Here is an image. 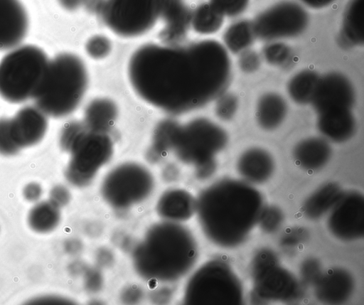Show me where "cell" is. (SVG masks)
<instances>
[{"label": "cell", "instance_id": "obj_1", "mask_svg": "<svg viewBox=\"0 0 364 305\" xmlns=\"http://www.w3.org/2000/svg\"><path fill=\"white\" fill-rule=\"evenodd\" d=\"M127 75L145 102L181 114L203 107L226 91L232 62L224 45L214 39L187 45L149 43L131 55Z\"/></svg>", "mask_w": 364, "mask_h": 305}, {"label": "cell", "instance_id": "obj_2", "mask_svg": "<svg viewBox=\"0 0 364 305\" xmlns=\"http://www.w3.org/2000/svg\"><path fill=\"white\" fill-rule=\"evenodd\" d=\"M264 205L262 195L253 185L225 178L200 193L196 213L210 241L221 247L234 248L247 239Z\"/></svg>", "mask_w": 364, "mask_h": 305}, {"label": "cell", "instance_id": "obj_3", "mask_svg": "<svg viewBox=\"0 0 364 305\" xmlns=\"http://www.w3.org/2000/svg\"><path fill=\"white\" fill-rule=\"evenodd\" d=\"M197 252L188 230L178 223L163 222L152 226L135 250L134 266L147 279L173 281L191 269Z\"/></svg>", "mask_w": 364, "mask_h": 305}, {"label": "cell", "instance_id": "obj_4", "mask_svg": "<svg viewBox=\"0 0 364 305\" xmlns=\"http://www.w3.org/2000/svg\"><path fill=\"white\" fill-rule=\"evenodd\" d=\"M88 72L83 60L71 53L49 60L42 82L33 100L48 117L60 118L80 105L88 87Z\"/></svg>", "mask_w": 364, "mask_h": 305}, {"label": "cell", "instance_id": "obj_5", "mask_svg": "<svg viewBox=\"0 0 364 305\" xmlns=\"http://www.w3.org/2000/svg\"><path fill=\"white\" fill-rule=\"evenodd\" d=\"M49 58L41 48L19 45L0 61V96L11 103L33 99L45 75Z\"/></svg>", "mask_w": 364, "mask_h": 305}, {"label": "cell", "instance_id": "obj_6", "mask_svg": "<svg viewBox=\"0 0 364 305\" xmlns=\"http://www.w3.org/2000/svg\"><path fill=\"white\" fill-rule=\"evenodd\" d=\"M228 142L223 127L208 118L197 117L181 126L173 151L180 161L195 166L198 178L205 179L215 173V156Z\"/></svg>", "mask_w": 364, "mask_h": 305}, {"label": "cell", "instance_id": "obj_7", "mask_svg": "<svg viewBox=\"0 0 364 305\" xmlns=\"http://www.w3.org/2000/svg\"><path fill=\"white\" fill-rule=\"evenodd\" d=\"M184 299L189 304L238 305L244 302V291L230 264L223 259H213L189 279Z\"/></svg>", "mask_w": 364, "mask_h": 305}, {"label": "cell", "instance_id": "obj_8", "mask_svg": "<svg viewBox=\"0 0 364 305\" xmlns=\"http://www.w3.org/2000/svg\"><path fill=\"white\" fill-rule=\"evenodd\" d=\"M253 297L259 302L291 303L303 296L302 283L280 264L276 252L257 250L250 263Z\"/></svg>", "mask_w": 364, "mask_h": 305}, {"label": "cell", "instance_id": "obj_9", "mask_svg": "<svg viewBox=\"0 0 364 305\" xmlns=\"http://www.w3.org/2000/svg\"><path fill=\"white\" fill-rule=\"evenodd\" d=\"M163 0H104L100 11L105 26L115 35L136 38L150 31L160 18Z\"/></svg>", "mask_w": 364, "mask_h": 305}, {"label": "cell", "instance_id": "obj_10", "mask_svg": "<svg viewBox=\"0 0 364 305\" xmlns=\"http://www.w3.org/2000/svg\"><path fill=\"white\" fill-rule=\"evenodd\" d=\"M154 187L153 176L145 166L127 162L117 166L106 175L101 193L111 206L123 209L144 200Z\"/></svg>", "mask_w": 364, "mask_h": 305}, {"label": "cell", "instance_id": "obj_11", "mask_svg": "<svg viewBox=\"0 0 364 305\" xmlns=\"http://www.w3.org/2000/svg\"><path fill=\"white\" fill-rule=\"evenodd\" d=\"M65 177L74 186L88 185L98 171L112 158L113 142L107 133L87 128L72 145Z\"/></svg>", "mask_w": 364, "mask_h": 305}, {"label": "cell", "instance_id": "obj_12", "mask_svg": "<svg viewBox=\"0 0 364 305\" xmlns=\"http://www.w3.org/2000/svg\"><path fill=\"white\" fill-rule=\"evenodd\" d=\"M252 21L256 38L269 42L299 36L306 29L309 16L298 2L283 0L260 12Z\"/></svg>", "mask_w": 364, "mask_h": 305}, {"label": "cell", "instance_id": "obj_13", "mask_svg": "<svg viewBox=\"0 0 364 305\" xmlns=\"http://www.w3.org/2000/svg\"><path fill=\"white\" fill-rule=\"evenodd\" d=\"M329 232L337 239L352 242L364 235V196L356 190L343 191L327 214Z\"/></svg>", "mask_w": 364, "mask_h": 305}, {"label": "cell", "instance_id": "obj_14", "mask_svg": "<svg viewBox=\"0 0 364 305\" xmlns=\"http://www.w3.org/2000/svg\"><path fill=\"white\" fill-rule=\"evenodd\" d=\"M356 96L351 81L336 71L320 75L311 105L316 114L333 109H352Z\"/></svg>", "mask_w": 364, "mask_h": 305}, {"label": "cell", "instance_id": "obj_15", "mask_svg": "<svg viewBox=\"0 0 364 305\" xmlns=\"http://www.w3.org/2000/svg\"><path fill=\"white\" fill-rule=\"evenodd\" d=\"M48 125V116L36 105L23 107L10 118L11 132L20 149L39 143Z\"/></svg>", "mask_w": 364, "mask_h": 305}, {"label": "cell", "instance_id": "obj_16", "mask_svg": "<svg viewBox=\"0 0 364 305\" xmlns=\"http://www.w3.org/2000/svg\"><path fill=\"white\" fill-rule=\"evenodd\" d=\"M28 24L27 11L20 0H0V50L21 45Z\"/></svg>", "mask_w": 364, "mask_h": 305}, {"label": "cell", "instance_id": "obj_17", "mask_svg": "<svg viewBox=\"0 0 364 305\" xmlns=\"http://www.w3.org/2000/svg\"><path fill=\"white\" fill-rule=\"evenodd\" d=\"M312 287L314 295L319 301L340 304L348 301L352 296L355 282L347 269L333 267L322 272Z\"/></svg>", "mask_w": 364, "mask_h": 305}, {"label": "cell", "instance_id": "obj_18", "mask_svg": "<svg viewBox=\"0 0 364 305\" xmlns=\"http://www.w3.org/2000/svg\"><path fill=\"white\" fill-rule=\"evenodd\" d=\"M191 12L185 0H163L160 18L164 27L159 33L161 43H181L191 28Z\"/></svg>", "mask_w": 364, "mask_h": 305}, {"label": "cell", "instance_id": "obj_19", "mask_svg": "<svg viewBox=\"0 0 364 305\" xmlns=\"http://www.w3.org/2000/svg\"><path fill=\"white\" fill-rule=\"evenodd\" d=\"M236 168L242 180L252 184H262L272 176L275 164L272 154L261 147H250L238 157Z\"/></svg>", "mask_w": 364, "mask_h": 305}, {"label": "cell", "instance_id": "obj_20", "mask_svg": "<svg viewBox=\"0 0 364 305\" xmlns=\"http://www.w3.org/2000/svg\"><path fill=\"white\" fill-rule=\"evenodd\" d=\"M316 127L328 141L343 143L353 136L357 124L352 109H333L317 114Z\"/></svg>", "mask_w": 364, "mask_h": 305}, {"label": "cell", "instance_id": "obj_21", "mask_svg": "<svg viewBox=\"0 0 364 305\" xmlns=\"http://www.w3.org/2000/svg\"><path fill=\"white\" fill-rule=\"evenodd\" d=\"M332 148L323 137H309L299 141L294 147L295 164L303 170L314 172L323 168L329 161Z\"/></svg>", "mask_w": 364, "mask_h": 305}, {"label": "cell", "instance_id": "obj_22", "mask_svg": "<svg viewBox=\"0 0 364 305\" xmlns=\"http://www.w3.org/2000/svg\"><path fill=\"white\" fill-rule=\"evenodd\" d=\"M364 0H350L342 18L337 37L338 45L345 49L362 46L364 43Z\"/></svg>", "mask_w": 364, "mask_h": 305}, {"label": "cell", "instance_id": "obj_23", "mask_svg": "<svg viewBox=\"0 0 364 305\" xmlns=\"http://www.w3.org/2000/svg\"><path fill=\"white\" fill-rule=\"evenodd\" d=\"M157 211L168 221L177 223L185 220L196 212V199L185 190L171 189L160 197Z\"/></svg>", "mask_w": 364, "mask_h": 305}, {"label": "cell", "instance_id": "obj_24", "mask_svg": "<svg viewBox=\"0 0 364 305\" xmlns=\"http://www.w3.org/2000/svg\"><path fill=\"white\" fill-rule=\"evenodd\" d=\"M287 112L288 105L285 99L277 92H268L257 100L255 118L262 129L272 131L283 123Z\"/></svg>", "mask_w": 364, "mask_h": 305}, {"label": "cell", "instance_id": "obj_25", "mask_svg": "<svg viewBox=\"0 0 364 305\" xmlns=\"http://www.w3.org/2000/svg\"><path fill=\"white\" fill-rule=\"evenodd\" d=\"M343 189L336 182H326L304 201L301 213L307 219L316 220L327 215L343 193Z\"/></svg>", "mask_w": 364, "mask_h": 305}, {"label": "cell", "instance_id": "obj_26", "mask_svg": "<svg viewBox=\"0 0 364 305\" xmlns=\"http://www.w3.org/2000/svg\"><path fill=\"white\" fill-rule=\"evenodd\" d=\"M117 117L115 102L109 98L98 97L86 106L83 123L91 131L108 134L114 127Z\"/></svg>", "mask_w": 364, "mask_h": 305}, {"label": "cell", "instance_id": "obj_27", "mask_svg": "<svg viewBox=\"0 0 364 305\" xmlns=\"http://www.w3.org/2000/svg\"><path fill=\"white\" fill-rule=\"evenodd\" d=\"M320 75L311 69H304L288 81L287 90L293 102L300 105L310 104Z\"/></svg>", "mask_w": 364, "mask_h": 305}, {"label": "cell", "instance_id": "obj_28", "mask_svg": "<svg viewBox=\"0 0 364 305\" xmlns=\"http://www.w3.org/2000/svg\"><path fill=\"white\" fill-rule=\"evenodd\" d=\"M256 39L252 21L247 19L230 24L223 36L224 46L234 54L250 48Z\"/></svg>", "mask_w": 364, "mask_h": 305}, {"label": "cell", "instance_id": "obj_29", "mask_svg": "<svg viewBox=\"0 0 364 305\" xmlns=\"http://www.w3.org/2000/svg\"><path fill=\"white\" fill-rule=\"evenodd\" d=\"M224 18L209 2H204L192 10L191 28L198 34L211 35L221 28Z\"/></svg>", "mask_w": 364, "mask_h": 305}, {"label": "cell", "instance_id": "obj_30", "mask_svg": "<svg viewBox=\"0 0 364 305\" xmlns=\"http://www.w3.org/2000/svg\"><path fill=\"white\" fill-rule=\"evenodd\" d=\"M60 220L59 207L50 200L41 201L30 210L28 222L30 228L39 233H47L54 230Z\"/></svg>", "mask_w": 364, "mask_h": 305}, {"label": "cell", "instance_id": "obj_31", "mask_svg": "<svg viewBox=\"0 0 364 305\" xmlns=\"http://www.w3.org/2000/svg\"><path fill=\"white\" fill-rule=\"evenodd\" d=\"M181 126L178 122L171 119L159 122L154 130L150 154L158 157L169 150H173Z\"/></svg>", "mask_w": 364, "mask_h": 305}, {"label": "cell", "instance_id": "obj_32", "mask_svg": "<svg viewBox=\"0 0 364 305\" xmlns=\"http://www.w3.org/2000/svg\"><path fill=\"white\" fill-rule=\"evenodd\" d=\"M262 57L269 65L276 67L288 65L292 60L291 48L281 41L267 42L262 50Z\"/></svg>", "mask_w": 364, "mask_h": 305}, {"label": "cell", "instance_id": "obj_33", "mask_svg": "<svg viewBox=\"0 0 364 305\" xmlns=\"http://www.w3.org/2000/svg\"><path fill=\"white\" fill-rule=\"evenodd\" d=\"M284 215L282 210L275 205H264L257 225L267 234H273L282 227Z\"/></svg>", "mask_w": 364, "mask_h": 305}, {"label": "cell", "instance_id": "obj_34", "mask_svg": "<svg viewBox=\"0 0 364 305\" xmlns=\"http://www.w3.org/2000/svg\"><path fill=\"white\" fill-rule=\"evenodd\" d=\"M215 100V113L216 116L223 121L231 120L238 109V97L234 93L225 91Z\"/></svg>", "mask_w": 364, "mask_h": 305}, {"label": "cell", "instance_id": "obj_35", "mask_svg": "<svg viewBox=\"0 0 364 305\" xmlns=\"http://www.w3.org/2000/svg\"><path fill=\"white\" fill-rule=\"evenodd\" d=\"M87 54L92 59L101 60L107 57L112 50V42L106 36L93 35L85 46Z\"/></svg>", "mask_w": 364, "mask_h": 305}, {"label": "cell", "instance_id": "obj_36", "mask_svg": "<svg viewBox=\"0 0 364 305\" xmlns=\"http://www.w3.org/2000/svg\"><path fill=\"white\" fill-rule=\"evenodd\" d=\"M308 232L304 228H288L282 234L279 243L282 249L290 252L303 245L308 239Z\"/></svg>", "mask_w": 364, "mask_h": 305}, {"label": "cell", "instance_id": "obj_37", "mask_svg": "<svg viewBox=\"0 0 364 305\" xmlns=\"http://www.w3.org/2000/svg\"><path fill=\"white\" fill-rule=\"evenodd\" d=\"M87 129L83 122L70 121L67 122L60 130V146L63 150L68 152L72 145Z\"/></svg>", "mask_w": 364, "mask_h": 305}, {"label": "cell", "instance_id": "obj_38", "mask_svg": "<svg viewBox=\"0 0 364 305\" xmlns=\"http://www.w3.org/2000/svg\"><path fill=\"white\" fill-rule=\"evenodd\" d=\"M20 149L11 132L10 118H0V154L13 156Z\"/></svg>", "mask_w": 364, "mask_h": 305}, {"label": "cell", "instance_id": "obj_39", "mask_svg": "<svg viewBox=\"0 0 364 305\" xmlns=\"http://www.w3.org/2000/svg\"><path fill=\"white\" fill-rule=\"evenodd\" d=\"M208 2L225 17H235L247 9L250 0H209Z\"/></svg>", "mask_w": 364, "mask_h": 305}, {"label": "cell", "instance_id": "obj_40", "mask_svg": "<svg viewBox=\"0 0 364 305\" xmlns=\"http://www.w3.org/2000/svg\"><path fill=\"white\" fill-rule=\"evenodd\" d=\"M299 272L301 283L313 286L322 273L321 263L314 257L306 258L301 264Z\"/></svg>", "mask_w": 364, "mask_h": 305}, {"label": "cell", "instance_id": "obj_41", "mask_svg": "<svg viewBox=\"0 0 364 305\" xmlns=\"http://www.w3.org/2000/svg\"><path fill=\"white\" fill-rule=\"evenodd\" d=\"M237 59V65L241 71L245 73H253L261 65V55L250 48L240 53Z\"/></svg>", "mask_w": 364, "mask_h": 305}, {"label": "cell", "instance_id": "obj_42", "mask_svg": "<svg viewBox=\"0 0 364 305\" xmlns=\"http://www.w3.org/2000/svg\"><path fill=\"white\" fill-rule=\"evenodd\" d=\"M49 197V200L60 208L65 205L68 203L70 200V193L65 186L57 185L51 188Z\"/></svg>", "mask_w": 364, "mask_h": 305}, {"label": "cell", "instance_id": "obj_43", "mask_svg": "<svg viewBox=\"0 0 364 305\" xmlns=\"http://www.w3.org/2000/svg\"><path fill=\"white\" fill-rule=\"evenodd\" d=\"M43 190L41 185L36 182H31L25 186L23 190V195L27 200L36 202L42 196Z\"/></svg>", "mask_w": 364, "mask_h": 305}, {"label": "cell", "instance_id": "obj_44", "mask_svg": "<svg viewBox=\"0 0 364 305\" xmlns=\"http://www.w3.org/2000/svg\"><path fill=\"white\" fill-rule=\"evenodd\" d=\"M58 2L65 10L73 11L82 6L85 0H58Z\"/></svg>", "mask_w": 364, "mask_h": 305}, {"label": "cell", "instance_id": "obj_45", "mask_svg": "<svg viewBox=\"0 0 364 305\" xmlns=\"http://www.w3.org/2000/svg\"><path fill=\"white\" fill-rule=\"evenodd\" d=\"M304 5L315 9H323L333 4L336 0H299Z\"/></svg>", "mask_w": 364, "mask_h": 305}, {"label": "cell", "instance_id": "obj_46", "mask_svg": "<svg viewBox=\"0 0 364 305\" xmlns=\"http://www.w3.org/2000/svg\"><path fill=\"white\" fill-rule=\"evenodd\" d=\"M104 0H85L83 6L87 11L100 13Z\"/></svg>", "mask_w": 364, "mask_h": 305}]
</instances>
